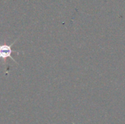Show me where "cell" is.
<instances>
[{"label":"cell","instance_id":"obj_1","mask_svg":"<svg viewBox=\"0 0 125 124\" xmlns=\"http://www.w3.org/2000/svg\"><path fill=\"white\" fill-rule=\"evenodd\" d=\"M20 37H21V35H20L18 38H16V39L14 40V42H13L12 44H10V45H7V44H3V45H1V44H0V59H2V60L4 61V63L5 65L7 64V62H6L7 58H10V59H11L12 61H13L15 64H17L18 66H20V64L17 62V61H15V60L14 59V58L12 56V53H17L18 54H19V53H21V51H19V50H12V45L15 43V42H16Z\"/></svg>","mask_w":125,"mask_h":124}]
</instances>
